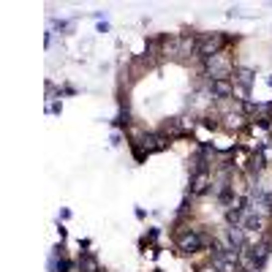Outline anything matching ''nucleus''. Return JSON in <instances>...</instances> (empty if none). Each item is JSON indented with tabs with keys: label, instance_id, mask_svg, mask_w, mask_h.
<instances>
[{
	"label": "nucleus",
	"instance_id": "obj_1",
	"mask_svg": "<svg viewBox=\"0 0 272 272\" xmlns=\"http://www.w3.org/2000/svg\"><path fill=\"white\" fill-rule=\"evenodd\" d=\"M248 210L256 212V215H262V218L272 215V193H267V190H262V188L251 190V199H248Z\"/></svg>",
	"mask_w": 272,
	"mask_h": 272
},
{
	"label": "nucleus",
	"instance_id": "obj_2",
	"mask_svg": "<svg viewBox=\"0 0 272 272\" xmlns=\"http://www.w3.org/2000/svg\"><path fill=\"white\" fill-rule=\"evenodd\" d=\"M204 63H207V74L212 77V82H215V79H229L231 77V63H229V57L223 55V52L207 57Z\"/></svg>",
	"mask_w": 272,
	"mask_h": 272
},
{
	"label": "nucleus",
	"instance_id": "obj_3",
	"mask_svg": "<svg viewBox=\"0 0 272 272\" xmlns=\"http://www.w3.org/2000/svg\"><path fill=\"white\" fill-rule=\"evenodd\" d=\"M204 245H207V237L199 234V231H193V229H188L185 234L177 237V248H180L182 253H196V251H201Z\"/></svg>",
	"mask_w": 272,
	"mask_h": 272
},
{
	"label": "nucleus",
	"instance_id": "obj_4",
	"mask_svg": "<svg viewBox=\"0 0 272 272\" xmlns=\"http://www.w3.org/2000/svg\"><path fill=\"white\" fill-rule=\"evenodd\" d=\"M223 44H226V38H223L221 33H212V36H204V38H201V41H199V55H201V57H204V60H207V57L218 55Z\"/></svg>",
	"mask_w": 272,
	"mask_h": 272
},
{
	"label": "nucleus",
	"instance_id": "obj_5",
	"mask_svg": "<svg viewBox=\"0 0 272 272\" xmlns=\"http://www.w3.org/2000/svg\"><path fill=\"white\" fill-rule=\"evenodd\" d=\"M210 185H212V177H210V172H207V166L201 164L199 169H196L193 180H190V193L201 196V193H207V188H210Z\"/></svg>",
	"mask_w": 272,
	"mask_h": 272
},
{
	"label": "nucleus",
	"instance_id": "obj_6",
	"mask_svg": "<svg viewBox=\"0 0 272 272\" xmlns=\"http://www.w3.org/2000/svg\"><path fill=\"white\" fill-rule=\"evenodd\" d=\"M136 144L150 155V153H161V150L169 147V139L161 136V134H147V136H142V142H136Z\"/></svg>",
	"mask_w": 272,
	"mask_h": 272
},
{
	"label": "nucleus",
	"instance_id": "obj_7",
	"mask_svg": "<svg viewBox=\"0 0 272 272\" xmlns=\"http://www.w3.org/2000/svg\"><path fill=\"white\" fill-rule=\"evenodd\" d=\"M226 240H229V248H234L237 253L245 251V229L242 226H229L226 229Z\"/></svg>",
	"mask_w": 272,
	"mask_h": 272
},
{
	"label": "nucleus",
	"instance_id": "obj_8",
	"mask_svg": "<svg viewBox=\"0 0 272 272\" xmlns=\"http://www.w3.org/2000/svg\"><path fill=\"white\" fill-rule=\"evenodd\" d=\"M270 248H272V242H270V240H262L259 245H253V248H251V259H253V264H256V270L270 259Z\"/></svg>",
	"mask_w": 272,
	"mask_h": 272
},
{
	"label": "nucleus",
	"instance_id": "obj_9",
	"mask_svg": "<svg viewBox=\"0 0 272 272\" xmlns=\"http://www.w3.org/2000/svg\"><path fill=\"white\" fill-rule=\"evenodd\" d=\"M234 85L242 90V95H248V90H251V85H253V71L251 68H237L234 71Z\"/></svg>",
	"mask_w": 272,
	"mask_h": 272
},
{
	"label": "nucleus",
	"instance_id": "obj_10",
	"mask_svg": "<svg viewBox=\"0 0 272 272\" xmlns=\"http://www.w3.org/2000/svg\"><path fill=\"white\" fill-rule=\"evenodd\" d=\"M210 92L215 98H229L231 92H234V88H231L229 79H215V82H210Z\"/></svg>",
	"mask_w": 272,
	"mask_h": 272
},
{
	"label": "nucleus",
	"instance_id": "obj_11",
	"mask_svg": "<svg viewBox=\"0 0 272 272\" xmlns=\"http://www.w3.org/2000/svg\"><path fill=\"white\" fill-rule=\"evenodd\" d=\"M79 270L82 272H101V264H98V259L92 253H85V256H79Z\"/></svg>",
	"mask_w": 272,
	"mask_h": 272
},
{
	"label": "nucleus",
	"instance_id": "obj_12",
	"mask_svg": "<svg viewBox=\"0 0 272 272\" xmlns=\"http://www.w3.org/2000/svg\"><path fill=\"white\" fill-rule=\"evenodd\" d=\"M262 166H264L262 153H259V155H253V158H251V172H262Z\"/></svg>",
	"mask_w": 272,
	"mask_h": 272
}]
</instances>
